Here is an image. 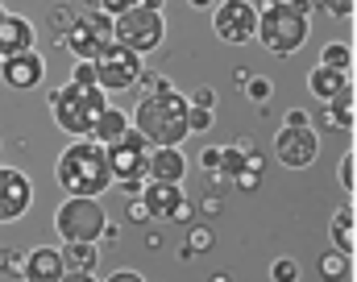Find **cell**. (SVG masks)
<instances>
[{"instance_id": "25", "label": "cell", "mask_w": 357, "mask_h": 282, "mask_svg": "<svg viewBox=\"0 0 357 282\" xmlns=\"http://www.w3.org/2000/svg\"><path fill=\"white\" fill-rule=\"evenodd\" d=\"M270 274H274V282H295V279H299V262H291V258H278V262L270 266Z\"/></svg>"}, {"instance_id": "20", "label": "cell", "mask_w": 357, "mask_h": 282, "mask_svg": "<svg viewBox=\"0 0 357 282\" xmlns=\"http://www.w3.org/2000/svg\"><path fill=\"white\" fill-rule=\"evenodd\" d=\"M63 262H67V270H96L100 249H96V241H63Z\"/></svg>"}, {"instance_id": "2", "label": "cell", "mask_w": 357, "mask_h": 282, "mask_svg": "<svg viewBox=\"0 0 357 282\" xmlns=\"http://www.w3.org/2000/svg\"><path fill=\"white\" fill-rule=\"evenodd\" d=\"M59 187L67 191V195H91V199H100L104 191L112 187V171H108V150L100 146V141H71L67 150H63V158H59Z\"/></svg>"}, {"instance_id": "10", "label": "cell", "mask_w": 357, "mask_h": 282, "mask_svg": "<svg viewBox=\"0 0 357 282\" xmlns=\"http://www.w3.org/2000/svg\"><path fill=\"white\" fill-rule=\"evenodd\" d=\"M212 29L229 46H245V42L258 38V8L250 0H220L216 17H212Z\"/></svg>"}, {"instance_id": "18", "label": "cell", "mask_w": 357, "mask_h": 282, "mask_svg": "<svg viewBox=\"0 0 357 282\" xmlns=\"http://www.w3.org/2000/svg\"><path fill=\"white\" fill-rule=\"evenodd\" d=\"M307 92L316 95V100H337V95L349 92V71H333V67H316L312 75H307Z\"/></svg>"}, {"instance_id": "24", "label": "cell", "mask_w": 357, "mask_h": 282, "mask_svg": "<svg viewBox=\"0 0 357 282\" xmlns=\"http://www.w3.org/2000/svg\"><path fill=\"white\" fill-rule=\"evenodd\" d=\"M71 84H88V88H100V84H96V63H91V58H75Z\"/></svg>"}, {"instance_id": "35", "label": "cell", "mask_w": 357, "mask_h": 282, "mask_svg": "<svg viewBox=\"0 0 357 282\" xmlns=\"http://www.w3.org/2000/svg\"><path fill=\"white\" fill-rule=\"evenodd\" d=\"M212 100H216L212 88H199V92H195V108H212Z\"/></svg>"}, {"instance_id": "27", "label": "cell", "mask_w": 357, "mask_h": 282, "mask_svg": "<svg viewBox=\"0 0 357 282\" xmlns=\"http://www.w3.org/2000/svg\"><path fill=\"white\" fill-rule=\"evenodd\" d=\"M220 166H225L229 175H241V171H245V150H225Z\"/></svg>"}, {"instance_id": "43", "label": "cell", "mask_w": 357, "mask_h": 282, "mask_svg": "<svg viewBox=\"0 0 357 282\" xmlns=\"http://www.w3.org/2000/svg\"><path fill=\"white\" fill-rule=\"evenodd\" d=\"M0 21H4V4H0Z\"/></svg>"}, {"instance_id": "13", "label": "cell", "mask_w": 357, "mask_h": 282, "mask_svg": "<svg viewBox=\"0 0 357 282\" xmlns=\"http://www.w3.org/2000/svg\"><path fill=\"white\" fill-rule=\"evenodd\" d=\"M46 75V63L38 50H25V54H13V58H0V79L13 88V92H29L38 88Z\"/></svg>"}, {"instance_id": "41", "label": "cell", "mask_w": 357, "mask_h": 282, "mask_svg": "<svg viewBox=\"0 0 357 282\" xmlns=\"http://www.w3.org/2000/svg\"><path fill=\"white\" fill-rule=\"evenodd\" d=\"M137 4H142V8H158V13H162V4H167V0H137Z\"/></svg>"}, {"instance_id": "39", "label": "cell", "mask_w": 357, "mask_h": 282, "mask_svg": "<svg viewBox=\"0 0 357 282\" xmlns=\"http://www.w3.org/2000/svg\"><path fill=\"white\" fill-rule=\"evenodd\" d=\"M220 158H225V150H204V166H220Z\"/></svg>"}, {"instance_id": "29", "label": "cell", "mask_w": 357, "mask_h": 282, "mask_svg": "<svg viewBox=\"0 0 357 282\" xmlns=\"http://www.w3.org/2000/svg\"><path fill=\"white\" fill-rule=\"evenodd\" d=\"M137 0H100V13H108V17H121V13H129Z\"/></svg>"}, {"instance_id": "36", "label": "cell", "mask_w": 357, "mask_h": 282, "mask_svg": "<svg viewBox=\"0 0 357 282\" xmlns=\"http://www.w3.org/2000/svg\"><path fill=\"white\" fill-rule=\"evenodd\" d=\"M59 282H96V279H91V270H67Z\"/></svg>"}, {"instance_id": "19", "label": "cell", "mask_w": 357, "mask_h": 282, "mask_svg": "<svg viewBox=\"0 0 357 282\" xmlns=\"http://www.w3.org/2000/svg\"><path fill=\"white\" fill-rule=\"evenodd\" d=\"M129 129V116L121 112V108H104L100 116H96V125H91V141H100V146H108V141H116L121 133Z\"/></svg>"}, {"instance_id": "21", "label": "cell", "mask_w": 357, "mask_h": 282, "mask_svg": "<svg viewBox=\"0 0 357 282\" xmlns=\"http://www.w3.org/2000/svg\"><path fill=\"white\" fill-rule=\"evenodd\" d=\"M333 237H337V249H341V253L354 249V207H349V203L333 216Z\"/></svg>"}, {"instance_id": "32", "label": "cell", "mask_w": 357, "mask_h": 282, "mask_svg": "<svg viewBox=\"0 0 357 282\" xmlns=\"http://www.w3.org/2000/svg\"><path fill=\"white\" fill-rule=\"evenodd\" d=\"M324 8H328L333 17H349V13H354V0H324Z\"/></svg>"}, {"instance_id": "34", "label": "cell", "mask_w": 357, "mask_h": 282, "mask_svg": "<svg viewBox=\"0 0 357 282\" xmlns=\"http://www.w3.org/2000/svg\"><path fill=\"white\" fill-rule=\"evenodd\" d=\"M129 220H150V207H146L142 199H133V203H129Z\"/></svg>"}, {"instance_id": "11", "label": "cell", "mask_w": 357, "mask_h": 282, "mask_svg": "<svg viewBox=\"0 0 357 282\" xmlns=\"http://www.w3.org/2000/svg\"><path fill=\"white\" fill-rule=\"evenodd\" d=\"M316 150H320V137L312 133V125H299V129L282 125V133L274 137V154H278V162H282L287 171L312 166V162H316Z\"/></svg>"}, {"instance_id": "15", "label": "cell", "mask_w": 357, "mask_h": 282, "mask_svg": "<svg viewBox=\"0 0 357 282\" xmlns=\"http://www.w3.org/2000/svg\"><path fill=\"white\" fill-rule=\"evenodd\" d=\"M63 274H67L63 249H33V253L21 262V279L25 282H59Z\"/></svg>"}, {"instance_id": "14", "label": "cell", "mask_w": 357, "mask_h": 282, "mask_svg": "<svg viewBox=\"0 0 357 282\" xmlns=\"http://www.w3.org/2000/svg\"><path fill=\"white\" fill-rule=\"evenodd\" d=\"M33 21L29 17H17V13H4L0 21V58H13V54H25L33 50Z\"/></svg>"}, {"instance_id": "23", "label": "cell", "mask_w": 357, "mask_h": 282, "mask_svg": "<svg viewBox=\"0 0 357 282\" xmlns=\"http://www.w3.org/2000/svg\"><path fill=\"white\" fill-rule=\"evenodd\" d=\"M324 120H333L337 129H349L354 125V108H349V95H337L324 104Z\"/></svg>"}, {"instance_id": "38", "label": "cell", "mask_w": 357, "mask_h": 282, "mask_svg": "<svg viewBox=\"0 0 357 282\" xmlns=\"http://www.w3.org/2000/svg\"><path fill=\"white\" fill-rule=\"evenodd\" d=\"M287 125H291V129H299V125H307V112H299V108H291V112H287Z\"/></svg>"}, {"instance_id": "40", "label": "cell", "mask_w": 357, "mask_h": 282, "mask_svg": "<svg viewBox=\"0 0 357 282\" xmlns=\"http://www.w3.org/2000/svg\"><path fill=\"white\" fill-rule=\"evenodd\" d=\"M278 4H291V8H299V13H307V8H312L316 0H278Z\"/></svg>"}, {"instance_id": "12", "label": "cell", "mask_w": 357, "mask_h": 282, "mask_svg": "<svg viewBox=\"0 0 357 282\" xmlns=\"http://www.w3.org/2000/svg\"><path fill=\"white\" fill-rule=\"evenodd\" d=\"M33 203V183L17 166H0V224H13L29 212Z\"/></svg>"}, {"instance_id": "28", "label": "cell", "mask_w": 357, "mask_h": 282, "mask_svg": "<svg viewBox=\"0 0 357 282\" xmlns=\"http://www.w3.org/2000/svg\"><path fill=\"white\" fill-rule=\"evenodd\" d=\"M187 120H191V129H195V133H204V129L212 125V108H191V116H187Z\"/></svg>"}, {"instance_id": "4", "label": "cell", "mask_w": 357, "mask_h": 282, "mask_svg": "<svg viewBox=\"0 0 357 282\" xmlns=\"http://www.w3.org/2000/svg\"><path fill=\"white\" fill-rule=\"evenodd\" d=\"M258 33H262V46L270 54H295L303 46V38H307V13L270 0L258 13Z\"/></svg>"}, {"instance_id": "6", "label": "cell", "mask_w": 357, "mask_h": 282, "mask_svg": "<svg viewBox=\"0 0 357 282\" xmlns=\"http://www.w3.org/2000/svg\"><path fill=\"white\" fill-rule=\"evenodd\" d=\"M112 38H116L121 46H129L133 54H150V50L162 46V38H167V21H162L158 8H142V4H133L129 13L112 17Z\"/></svg>"}, {"instance_id": "22", "label": "cell", "mask_w": 357, "mask_h": 282, "mask_svg": "<svg viewBox=\"0 0 357 282\" xmlns=\"http://www.w3.org/2000/svg\"><path fill=\"white\" fill-rule=\"evenodd\" d=\"M349 63H354V50H349L345 42H328V46L320 50V67H333V71H349Z\"/></svg>"}, {"instance_id": "30", "label": "cell", "mask_w": 357, "mask_h": 282, "mask_svg": "<svg viewBox=\"0 0 357 282\" xmlns=\"http://www.w3.org/2000/svg\"><path fill=\"white\" fill-rule=\"evenodd\" d=\"M341 187L354 195V154H345V158H341Z\"/></svg>"}, {"instance_id": "1", "label": "cell", "mask_w": 357, "mask_h": 282, "mask_svg": "<svg viewBox=\"0 0 357 282\" xmlns=\"http://www.w3.org/2000/svg\"><path fill=\"white\" fill-rule=\"evenodd\" d=\"M191 100H183L175 88L167 92L142 95L137 112H133V129L150 141V146H178L191 133Z\"/></svg>"}, {"instance_id": "7", "label": "cell", "mask_w": 357, "mask_h": 282, "mask_svg": "<svg viewBox=\"0 0 357 282\" xmlns=\"http://www.w3.org/2000/svg\"><path fill=\"white\" fill-rule=\"evenodd\" d=\"M54 228L63 241H100L108 228V216L91 195H67V203H59L54 212Z\"/></svg>"}, {"instance_id": "9", "label": "cell", "mask_w": 357, "mask_h": 282, "mask_svg": "<svg viewBox=\"0 0 357 282\" xmlns=\"http://www.w3.org/2000/svg\"><path fill=\"white\" fill-rule=\"evenodd\" d=\"M59 42H67V50H71L75 58H96L104 46L116 42V38H112V17H108V13H84V17H75V25H71Z\"/></svg>"}, {"instance_id": "33", "label": "cell", "mask_w": 357, "mask_h": 282, "mask_svg": "<svg viewBox=\"0 0 357 282\" xmlns=\"http://www.w3.org/2000/svg\"><path fill=\"white\" fill-rule=\"evenodd\" d=\"M270 92H274L270 79H250V95H254V100H270Z\"/></svg>"}, {"instance_id": "8", "label": "cell", "mask_w": 357, "mask_h": 282, "mask_svg": "<svg viewBox=\"0 0 357 282\" xmlns=\"http://www.w3.org/2000/svg\"><path fill=\"white\" fill-rule=\"evenodd\" d=\"M91 63H96V84H100L104 92H125V88H133V84L142 79V54H133V50L121 46V42L104 46Z\"/></svg>"}, {"instance_id": "31", "label": "cell", "mask_w": 357, "mask_h": 282, "mask_svg": "<svg viewBox=\"0 0 357 282\" xmlns=\"http://www.w3.org/2000/svg\"><path fill=\"white\" fill-rule=\"evenodd\" d=\"M208 245H212V233L208 228H191V245L187 249H208Z\"/></svg>"}, {"instance_id": "3", "label": "cell", "mask_w": 357, "mask_h": 282, "mask_svg": "<svg viewBox=\"0 0 357 282\" xmlns=\"http://www.w3.org/2000/svg\"><path fill=\"white\" fill-rule=\"evenodd\" d=\"M104 88H88V84H67V88H54L50 92V112H54V125L71 137H88L96 116L104 112Z\"/></svg>"}, {"instance_id": "5", "label": "cell", "mask_w": 357, "mask_h": 282, "mask_svg": "<svg viewBox=\"0 0 357 282\" xmlns=\"http://www.w3.org/2000/svg\"><path fill=\"white\" fill-rule=\"evenodd\" d=\"M108 150V171H112V183H121L125 191H137L142 179L150 175V141L137 133V129H125L116 141L104 146Z\"/></svg>"}, {"instance_id": "37", "label": "cell", "mask_w": 357, "mask_h": 282, "mask_svg": "<svg viewBox=\"0 0 357 282\" xmlns=\"http://www.w3.org/2000/svg\"><path fill=\"white\" fill-rule=\"evenodd\" d=\"M108 282H146V279H142L137 270H116V274H112Z\"/></svg>"}, {"instance_id": "42", "label": "cell", "mask_w": 357, "mask_h": 282, "mask_svg": "<svg viewBox=\"0 0 357 282\" xmlns=\"http://www.w3.org/2000/svg\"><path fill=\"white\" fill-rule=\"evenodd\" d=\"M191 8H208V4H216V0H187Z\"/></svg>"}, {"instance_id": "16", "label": "cell", "mask_w": 357, "mask_h": 282, "mask_svg": "<svg viewBox=\"0 0 357 282\" xmlns=\"http://www.w3.org/2000/svg\"><path fill=\"white\" fill-rule=\"evenodd\" d=\"M142 203L150 207V216L175 220V216H178V207H183L187 199H183V191H178V183H158V179H150V187L142 191Z\"/></svg>"}, {"instance_id": "17", "label": "cell", "mask_w": 357, "mask_h": 282, "mask_svg": "<svg viewBox=\"0 0 357 282\" xmlns=\"http://www.w3.org/2000/svg\"><path fill=\"white\" fill-rule=\"evenodd\" d=\"M183 171H187V162H183L178 146H154V150H150V175H146V179L178 183V179H183Z\"/></svg>"}, {"instance_id": "26", "label": "cell", "mask_w": 357, "mask_h": 282, "mask_svg": "<svg viewBox=\"0 0 357 282\" xmlns=\"http://www.w3.org/2000/svg\"><path fill=\"white\" fill-rule=\"evenodd\" d=\"M320 270H324V279H345V253H324L320 258Z\"/></svg>"}]
</instances>
